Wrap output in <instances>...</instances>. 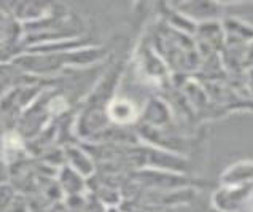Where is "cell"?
<instances>
[{
  "label": "cell",
  "instance_id": "1",
  "mask_svg": "<svg viewBox=\"0 0 253 212\" xmlns=\"http://www.w3.org/2000/svg\"><path fill=\"white\" fill-rule=\"evenodd\" d=\"M253 193V185H225L213 195L215 208L223 212H234L242 208V204Z\"/></svg>",
  "mask_w": 253,
  "mask_h": 212
},
{
  "label": "cell",
  "instance_id": "2",
  "mask_svg": "<svg viewBox=\"0 0 253 212\" xmlns=\"http://www.w3.org/2000/svg\"><path fill=\"white\" fill-rule=\"evenodd\" d=\"M221 184L228 187L253 185V163H237L221 175Z\"/></svg>",
  "mask_w": 253,
  "mask_h": 212
},
{
  "label": "cell",
  "instance_id": "3",
  "mask_svg": "<svg viewBox=\"0 0 253 212\" xmlns=\"http://www.w3.org/2000/svg\"><path fill=\"white\" fill-rule=\"evenodd\" d=\"M186 14V16L199 19V21H206V23H212V21L218 16V13L221 10L220 5L216 3H204V2H198V3H183L180 5Z\"/></svg>",
  "mask_w": 253,
  "mask_h": 212
}]
</instances>
